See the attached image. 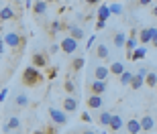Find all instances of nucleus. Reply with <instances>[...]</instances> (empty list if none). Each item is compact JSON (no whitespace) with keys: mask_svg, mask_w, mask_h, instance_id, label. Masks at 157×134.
<instances>
[{"mask_svg":"<svg viewBox=\"0 0 157 134\" xmlns=\"http://www.w3.org/2000/svg\"><path fill=\"white\" fill-rule=\"evenodd\" d=\"M41 81V71L37 69V67H27V69L23 71V83L25 85H37V83Z\"/></svg>","mask_w":157,"mask_h":134,"instance_id":"obj_1","label":"nucleus"},{"mask_svg":"<svg viewBox=\"0 0 157 134\" xmlns=\"http://www.w3.org/2000/svg\"><path fill=\"white\" fill-rule=\"evenodd\" d=\"M23 35L21 33H17V31H8L4 35V43H6V47H10V49H18V47L23 45Z\"/></svg>","mask_w":157,"mask_h":134,"instance_id":"obj_2","label":"nucleus"},{"mask_svg":"<svg viewBox=\"0 0 157 134\" xmlns=\"http://www.w3.org/2000/svg\"><path fill=\"white\" fill-rule=\"evenodd\" d=\"M49 116H51L53 124H57V126H63V124L67 122V112H65V110H59V108H55V106H51V108H49Z\"/></svg>","mask_w":157,"mask_h":134,"instance_id":"obj_3","label":"nucleus"},{"mask_svg":"<svg viewBox=\"0 0 157 134\" xmlns=\"http://www.w3.org/2000/svg\"><path fill=\"white\" fill-rule=\"evenodd\" d=\"M59 45H61V51L65 53V55H71V53L78 51V41L74 39V37H63L61 41H59Z\"/></svg>","mask_w":157,"mask_h":134,"instance_id":"obj_4","label":"nucleus"},{"mask_svg":"<svg viewBox=\"0 0 157 134\" xmlns=\"http://www.w3.org/2000/svg\"><path fill=\"white\" fill-rule=\"evenodd\" d=\"M147 73H149V69L147 67H141L139 71H135V77H133V83H131V88L133 89H141L143 85H145V77Z\"/></svg>","mask_w":157,"mask_h":134,"instance_id":"obj_5","label":"nucleus"},{"mask_svg":"<svg viewBox=\"0 0 157 134\" xmlns=\"http://www.w3.org/2000/svg\"><path fill=\"white\" fill-rule=\"evenodd\" d=\"M137 29H133L131 31V33H128V39H127V47H124V49H127V57L131 59V55H133V51L135 49H137Z\"/></svg>","mask_w":157,"mask_h":134,"instance_id":"obj_6","label":"nucleus"},{"mask_svg":"<svg viewBox=\"0 0 157 134\" xmlns=\"http://www.w3.org/2000/svg\"><path fill=\"white\" fill-rule=\"evenodd\" d=\"M155 27H151V29H141L139 31V41H141V45L145 47V45H149V43L153 41V35H155Z\"/></svg>","mask_w":157,"mask_h":134,"instance_id":"obj_7","label":"nucleus"},{"mask_svg":"<svg viewBox=\"0 0 157 134\" xmlns=\"http://www.w3.org/2000/svg\"><path fill=\"white\" fill-rule=\"evenodd\" d=\"M108 75H110V67H106V65H96V67H94V79L106 81Z\"/></svg>","mask_w":157,"mask_h":134,"instance_id":"obj_8","label":"nucleus"},{"mask_svg":"<svg viewBox=\"0 0 157 134\" xmlns=\"http://www.w3.org/2000/svg\"><path fill=\"white\" fill-rule=\"evenodd\" d=\"M106 88H108L106 81H98V79H92V81H90V92H92L94 96H104Z\"/></svg>","mask_w":157,"mask_h":134,"instance_id":"obj_9","label":"nucleus"},{"mask_svg":"<svg viewBox=\"0 0 157 134\" xmlns=\"http://www.w3.org/2000/svg\"><path fill=\"white\" fill-rule=\"evenodd\" d=\"M65 29H67V33H70V37H74L76 41H82V39L86 37V33H84V29H82L80 24H67Z\"/></svg>","mask_w":157,"mask_h":134,"instance_id":"obj_10","label":"nucleus"},{"mask_svg":"<svg viewBox=\"0 0 157 134\" xmlns=\"http://www.w3.org/2000/svg\"><path fill=\"white\" fill-rule=\"evenodd\" d=\"M127 39H128V35H124L122 31H117L112 35V45L117 47V49H122V47H127Z\"/></svg>","mask_w":157,"mask_h":134,"instance_id":"obj_11","label":"nucleus"},{"mask_svg":"<svg viewBox=\"0 0 157 134\" xmlns=\"http://www.w3.org/2000/svg\"><path fill=\"white\" fill-rule=\"evenodd\" d=\"M47 8H49L47 0H35V4H33V12H35L37 16H43V14H47Z\"/></svg>","mask_w":157,"mask_h":134,"instance_id":"obj_12","label":"nucleus"},{"mask_svg":"<svg viewBox=\"0 0 157 134\" xmlns=\"http://www.w3.org/2000/svg\"><path fill=\"white\" fill-rule=\"evenodd\" d=\"M88 106L92 108V110H100L102 106H104V98L102 96H88Z\"/></svg>","mask_w":157,"mask_h":134,"instance_id":"obj_13","label":"nucleus"},{"mask_svg":"<svg viewBox=\"0 0 157 134\" xmlns=\"http://www.w3.org/2000/svg\"><path fill=\"white\" fill-rule=\"evenodd\" d=\"M45 65H47V55H45V53H39V51H37L35 55H33V67L43 69Z\"/></svg>","mask_w":157,"mask_h":134,"instance_id":"obj_14","label":"nucleus"},{"mask_svg":"<svg viewBox=\"0 0 157 134\" xmlns=\"http://www.w3.org/2000/svg\"><path fill=\"white\" fill-rule=\"evenodd\" d=\"M127 130L128 134H139L141 130V120H137V118H131V120H127Z\"/></svg>","mask_w":157,"mask_h":134,"instance_id":"obj_15","label":"nucleus"},{"mask_svg":"<svg viewBox=\"0 0 157 134\" xmlns=\"http://www.w3.org/2000/svg\"><path fill=\"white\" fill-rule=\"evenodd\" d=\"M96 57L98 59H110V49L104 43H98L96 45Z\"/></svg>","mask_w":157,"mask_h":134,"instance_id":"obj_16","label":"nucleus"},{"mask_svg":"<svg viewBox=\"0 0 157 134\" xmlns=\"http://www.w3.org/2000/svg\"><path fill=\"white\" fill-rule=\"evenodd\" d=\"M122 126H124V120H122V118L118 116V114H112V120H110V126H108V128L114 130V132H118V130H121Z\"/></svg>","mask_w":157,"mask_h":134,"instance_id":"obj_17","label":"nucleus"},{"mask_svg":"<svg viewBox=\"0 0 157 134\" xmlns=\"http://www.w3.org/2000/svg\"><path fill=\"white\" fill-rule=\"evenodd\" d=\"M153 126H155V120H153V116H143L141 118V128L145 130V132H149V130H153Z\"/></svg>","mask_w":157,"mask_h":134,"instance_id":"obj_18","label":"nucleus"},{"mask_svg":"<svg viewBox=\"0 0 157 134\" xmlns=\"http://www.w3.org/2000/svg\"><path fill=\"white\" fill-rule=\"evenodd\" d=\"M145 55H147V47L139 45L133 51V55H131V61H141V59H145Z\"/></svg>","mask_w":157,"mask_h":134,"instance_id":"obj_19","label":"nucleus"},{"mask_svg":"<svg viewBox=\"0 0 157 134\" xmlns=\"http://www.w3.org/2000/svg\"><path fill=\"white\" fill-rule=\"evenodd\" d=\"M108 67H110V73H112V75H118V77H121L122 73L127 71V69H124V65H122L121 61H112Z\"/></svg>","mask_w":157,"mask_h":134,"instance_id":"obj_20","label":"nucleus"},{"mask_svg":"<svg viewBox=\"0 0 157 134\" xmlns=\"http://www.w3.org/2000/svg\"><path fill=\"white\" fill-rule=\"evenodd\" d=\"M96 14H98V20H104V23H106V20H108V18L112 16V12H110V6H106V4H104V6H100Z\"/></svg>","mask_w":157,"mask_h":134,"instance_id":"obj_21","label":"nucleus"},{"mask_svg":"<svg viewBox=\"0 0 157 134\" xmlns=\"http://www.w3.org/2000/svg\"><path fill=\"white\" fill-rule=\"evenodd\" d=\"M10 18H14L12 6H2V8H0V20H10Z\"/></svg>","mask_w":157,"mask_h":134,"instance_id":"obj_22","label":"nucleus"},{"mask_svg":"<svg viewBox=\"0 0 157 134\" xmlns=\"http://www.w3.org/2000/svg\"><path fill=\"white\" fill-rule=\"evenodd\" d=\"M63 110H65V112H76V110H78L76 98H65V100H63Z\"/></svg>","mask_w":157,"mask_h":134,"instance_id":"obj_23","label":"nucleus"},{"mask_svg":"<svg viewBox=\"0 0 157 134\" xmlns=\"http://www.w3.org/2000/svg\"><path fill=\"white\" fill-rule=\"evenodd\" d=\"M133 77H135V71L127 69L121 77H118V79H121V85H131V83H133Z\"/></svg>","mask_w":157,"mask_h":134,"instance_id":"obj_24","label":"nucleus"},{"mask_svg":"<svg viewBox=\"0 0 157 134\" xmlns=\"http://www.w3.org/2000/svg\"><path fill=\"white\" fill-rule=\"evenodd\" d=\"M110 120H112V114H110V112H100L98 122L102 124V126H110Z\"/></svg>","mask_w":157,"mask_h":134,"instance_id":"obj_25","label":"nucleus"},{"mask_svg":"<svg viewBox=\"0 0 157 134\" xmlns=\"http://www.w3.org/2000/svg\"><path fill=\"white\" fill-rule=\"evenodd\" d=\"M84 65H86V59L84 57H76L74 59V63H71V71H82V67H84Z\"/></svg>","mask_w":157,"mask_h":134,"instance_id":"obj_26","label":"nucleus"},{"mask_svg":"<svg viewBox=\"0 0 157 134\" xmlns=\"http://www.w3.org/2000/svg\"><path fill=\"white\" fill-rule=\"evenodd\" d=\"M14 104H17V108H25V106H29V98L25 93H18L14 98Z\"/></svg>","mask_w":157,"mask_h":134,"instance_id":"obj_27","label":"nucleus"},{"mask_svg":"<svg viewBox=\"0 0 157 134\" xmlns=\"http://www.w3.org/2000/svg\"><path fill=\"white\" fill-rule=\"evenodd\" d=\"M145 83L149 85V88H155V85H157V73L149 71V73H147V77H145Z\"/></svg>","mask_w":157,"mask_h":134,"instance_id":"obj_28","label":"nucleus"},{"mask_svg":"<svg viewBox=\"0 0 157 134\" xmlns=\"http://www.w3.org/2000/svg\"><path fill=\"white\" fill-rule=\"evenodd\" d=\"M110 12L114 14V16L122 14V6H121V2H114V4H110Z\"/></svg>","mask_w":157,"mask_h":134,"instance_id":"obj_29","label":"nucleus"},{"mask_svg":"<svg viewBox=\"0 0 157 134\" xmlns=\"http://www.w3.org/2000/svg\"><path fill=\"white\" fill-rule=\"evenodd\" d=\"M59 31H61V23H59V20L49 23V33H59Z\"/></svg>","mask_w":157,"mask_h":134,"instance_id":"obj_30","label":"nucleus"},{"mask_svg":"<svg viewBox=\"0 0 157 134\" xmlns=\"http://www.w3.org/2000/svg\"><path fill=\"white\" fill-rule=\"evenodd\" d=\"M8 126H10L12 130H17L18 126H21V118H17V116H12L10 120H8Z\"/></svg>","mask_w":157,"mask_h":134,"instance_id":"obj_31","label":"nucleus"},{"mask_svg":"<svg viewBox=\"0 0 157 134\" xmlns=\"http://www.w3.org/2000/svg\"><path fill=\"white\" fill-rule=\"evenodd\" d=\"M65 92H76V85H74V81H70V79H67V81H65Z\"/></svg>","mask_w":157,"mask_h":134,"instance_id":"obj_32","label":"nucleus"},{"mask_svg":"<svg viewBox=\"0 0 157 134\" xmlns=\"http://www.w3.org/2000/svg\"><path fill=\"white\" fill-rule=\"evenodd\" d=\"M49 51H51V53H57V51H61V45H55V43H53V45L49 47Z\"/></svg>","mask_w":157,"mask_h":134,"instance_id":"obj_33","label":"nucleus"},{"mask_svg":"<svg viewBox=\"0 0 157 134\" xmlns=\"http://www.w3.org/2000/svg\"><path fill=\"white\" fill-rule=\"evenodd\" d=\"M82 120H84V122H92V116H90L88 112H84V114H82Z\"/></svg>","mask_w":157,"mask_h":134,"instance_id":"obj_34","label":"nucleus"},{"mask_svg":"<svg viewBox=\"0 0 157 134\" xmlns=\"http://www.w3.org/2000/svg\"><path fill=\"white\" fill-rule=\"evenodd\" d=\"M104 27H106V23H104V20H98V23H96V31H102Z\"/></svg>","mask_w":157,"mask_h":134,"instance_id":"obj_35","label":"nucleus"},{"mask_svg":"<svg viewBox=\"0 0 157 134\" xmlns=\"http://www.w3.org/2000/svg\"><path fill=\"white\" fill-rule=\"evenodd\" d=\"M4 45H6V43H4V37L0 35V55H2V53H4Z\"/></svg>","mask_w":157,"mask_h":134,"instance_id":"obj_36","label":"nucleus"},{"mask_svg":"<svg viewBox=\"0 0 157 134\" xmlns=\"http://www.w3.org/2000/svg\"><path fill=\"white\" fill-rule=\"evenodd\" d=\"M153 0H139V6H149Z\"/></svg>","mask_w":157,"mask_h":134,"instance_id":"obj_37","label":"nucleus"},{"mask_svg":"<svg viewBox=\"0 0 157 134\" xmlns=\"http://www.w3.org/2000/svg\"><path fill=\"white\" fill-rule=\"evenodd\" d=\"M94 41H96V37H94V35H92V37H90V39H88V49H90V47H92V45H94Z\"/></svg>","mask_w":157,"mask_h":134,"instance_id":"obj_38","label":"nucleus"},{"mask_svg":"<svg viewBox=\"0 0 157 134\" xmlns=\"http://www.w3.org/2000/svg\"><path fill=\"white\" fill-rule=\"evenodd\" d=\"M35 134H53V130H37Z\"/></svg>","mask_w":157,"mask_h":134,"instance_id":"obj_39","label":"nucleus"},{"mask_svg":"<svg viewBox=\"0 0 157 134\" xmlns=\"http://www.w3.org/2000/svg\"><path fill=\"white\" fill-rule=\"evenodd\" d=\"M2 130H4V134H8V132H10L12 128H10V126H8V124H4V126H2Z\"/></svg>","mask_w":157,"mask_h":134,"instance_id":"obj_40","label":"nucleus"},{"mask_svg":"<svg viewBox=\"0 0 157 134\" xmlns=\"http://www.w3.org/2000/svg\"><path fill=\"white\" fill-rule=\"evenodd\" d=\"M100 0H86V4H90V6H94V4H98Z\"/></svg>","mask_w":157,"mask_h":134,"instance_id":"obj_41","label":"nucleus"},{"mask_svg":"<svg viewBox=\"0 0 157 134\" xmlns=\"http://www.w3.org/2000/svg\"><path fill=\"white\" fill-rule=\"evenodd\" d=\"M153 47H157V31H155V35H153V41H151Z\"/></svg>","mask_w":157,"mask_h":134,"instance_id":"obj_42","label":"nucleus"},{"mask_svg":"<svg viewBox=\"0 0 157 134\" xmlns=\"http://www.w3.org/2000/svg\"><path fill=\"white\" fill-rule=\"evenodd\" d=\"M6 93H8V89H4V92H0V102H2V100L6 98Z\"/></svg>","mask_w":157,"mask_h":134,"instance_id":"obj_43","label":"nucleus"},{"mask_svg":"<svg viewBox=\"0 0 157 134\" xmlns=\"http://www.w3.org/2000/svg\"><path fill=\"white\" fill-rule=\"evenodd\" d=\"M151 12H153V16H157V4H155V6L151 8Z\"/></svg>","mask_w":157,"mask_h":134,"instance_id":"obj_44","label":"nucleus"},{"mask_svg":"<svg viewBox=\"0 0 157 134\" xmlns=\"http://www.w3.org/2000/svg\"><path fill=\"white\" fill-rule=\"evenodd\" d=\"M84 134H96V132H94V130H86V132H84Z\"/></svg>","mask_w":157,"mask_h":134,"instance_id":"obj_45","label":"nucleus"},{"mask_svg":"<svg viewBox=\"0 0 157 134\" xmlns=\"http://www.w3.org/2000/svg\"><path fill=\"white\" fill-rule=\"evenodd\" d=\"M14 134H23V132H14Z\"/></svg>","mask_w":157,"mask_h":134,"instance_id":"obj_46","label":"nucleus"}]
</instances>
